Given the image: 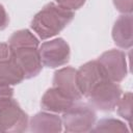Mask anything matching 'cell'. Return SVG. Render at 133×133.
<instances>
[{
	"instance_id": "obj_18",
	"label": "cell",
	"mask_w": 133,
	"mask_h": 133,
	"mask_svg": "<svg viewBox=\"0 0 133 133\" xmlns=\"http://www.w3.org/2000/svg\"><path fill=\"white\" fill-rule=\"evenodd\" d=\"M114 7L122 14H132L133 0H112Z\"/></svg>"
},
{
	"instance_id": "obj_7",
	"label": "cell",
	"mask_w": 133,
	"mask_h": 133,
	"mask_svg": "<svg viewBox=\"0 0 133 133\" xmlns=\"http://www.w3.org/2000/svg\"><path fill=\"white\" fill-rule=\"evenodd\" d=\"M97 60L101 64L106 76L111 81L119 83L126 78L128 68L127 57L124 51L116 49L108 50L102 53Z\"/></svg>"
},
{
	"instance_id": "obj_14",
	"label": "cell",
	"mask_w": 133,
	"mask_h": 133,
	"mask_svg": "<svg viewBox=\"0 0 133 133\" xmlns=\"http://www.w3.org/2000/svg\"><path fill=\"white\" fill-rule=\"evenodd\" d=\"M127 125L116 118L106 117L95 124L91 132H129Z\"/></svg>"
},
{
	"instance_id": "obj_4",
	"label": "cell",
	"mask_w": 133,
	"mask_h": 133,
	"mask_svg": "<svg viewBox=\"0 0 133 133\" xmlns=\"http://www.w3.org/2000/svg\"><path fill=\"white\" fill-rule=\"evenodd\" d=\"M122 95L123 90L118 83L110 79H104L89 91L86 99L89 105L96 109L101 111H113Z\"/></svg>"
},
{
	"instance_id": "obj_1",
	"label": "cell",
	"mask_w": 133,
	"mask_h": 133,
	"mask_svg": "<svg viewBox=\"0 0 133 133\" xmlns=\"http://www.w3.org/2000/svg\"><path fill=\"white\" fill-rule=\"evenodd\" d=\"M8 45L25 79H31L41 73L43 63L38 50L39 41L30 30L21 29L14 32Z\"/></svg>"
},
{
	"instance_id": "obj_10",
	"label": "cell",
	"mask_w": 133,
	"mask_h": 133,
	"mask_svg": "<svg viewBox=\"0 0 133 133\" xmlns=\"http://www.w3.org/2000/svg\"><path fill=\"white\" fill-rule=\"evenodd\" d=\"M76 75L77 70L72 66H65L57 70L53 76V86L75 102L82 99V95L77 84Z\"/></svg>"
},
{
	"instance_id": "obj_15",
	"label": "cell",
	"mask_w": 133,
	"mask_h": 133,
	"mask_svg": "<svg viewBox=\"0 0 133 133\" xmlns=\"http://www.w3.org/2000/svg\"><path fill=\"white\" fill-rule=\"evenodd\" d=\"M116 110L119 116H122L124 119H126L129 124H131L132 118V92L128 91L125 92V95H122L119 98L117 104H116Z\"/></svg>"
},
{
	"instance_id": "obj_13",
	"label": "cell",
	"mask_w": 133,
	"mask_h": 133,
	"mask_svg": "<svg viewBox=\"0 0 133 133\" xmlns=\"http://www.w3.org/2000/svg\"><path fill=\"white\" fill-rule=\"evenodd\" d=\"M29 129L33 133H59L62 131V121L57 114L43 111L31 117Z\"/></svg>"
},
{
	"instance_id": "obj_2",
	"label": "cell",
	"mask_w": 133,
	"mask_h": 133,
	"mask_svg": "<svg viewBox=\"0 0 133 133\" xmlns=\"http://www.w3.org/2000/svg\"><path fill=\"white\" fill-rule=\"evenodd\" d=\"M74 17V11L50 2L33 17L30 27L41 39H48L63 30L73 21Z\"/></svg>"
},
{
	"instance_id": "obj_3",
	"label": "cell",
	"mask_w": 133,
	"mask_h": 133,
	"mask_svg": "<svg viewBox=\"0 0 133 133\" xmlns=\"http://www.w3.org/2000/svg\"><path fill=\"white\" fill-rule=\"evenodd\" d=\"M61 121L65 132H91L97 121V113L91 105L75 102L70 109L62 113Z\"/></svg>"
},
{
	"instance_id": "obj_12",
	"label": "cell",
	"mask_w": 133,
	"mask_h": 133,
	"mask_svg": "<svg viewBox=\"0 0 133 133\" xmlns=\"http://www.w3.org/2000/svg\"><path fill=\"white\" fill-rule=\"evenodd\" d=\"M78 102V101H77ZM75 101L66 97L56 87H51L43 95L41 107L43 110L53 113H63L74 105Z\"/></svg>"
},
{
	"instance_id": "obj_11",
	"label": "cell",
	"mask_w": 133,
	"mask_h": 133,
	"mask_svg": "<svg viewBox=\"0 0 133 133\" xmlns=\"http://www.w3.org/2000/svg\"><path fill=\"white\" fill-rule=\"evenodd\" d=\"M114 44L122 49H130L133 45V19L132 14H123L114 22L112 28Z\"/></svg>"
},
{
	"instance_id": "obj_17",
	"label": "cell",
	"mask_w": 133,
	"mask_h": 133,
	"mask_svg": "<svg viewBox=\"0 0 133 133\" xmlns=\"http://www.w3.org/2000/svg\"><path fill=\"white\" fill-rule=\"evenodd\" d=\"M85 2L86 0H55V3H57L59 6L72 11L82 7Z\"/></svg>"
},
{
	"instance_id": "obj_19",
	"label": "cell",
	"mask_w": 133,
	"mask_h": 133,
	"mask_svg": "<svg viewBox=\"0 0 133 133\" xmlns=\"http://www.w3.org/2000/svg\"><path fill=\"white\" fill-rule=\"evenodd\" d=\"M9 23V17H8V14L6 12L4 6L0 3V31L1 30H4L7 25Z\"/></svg>"
},
{
	"instance_id": "obj_6",
	"label": "cell",
	"mask_w": 133,
	"mask_h": 133,
	"mask_svg": "<svg viewBox=\"0 0 133 133\" xmlns=\"http://www.w3.org/2000/svg\"><path fill=\"white\" fill-rule=\"evenodd\" d=\"M38 50L44 66L55 69L66 64L70 60V46L61 37L53 38L43 43Z\"/></svg>"
},
{
	"instance_id": "obj_5",
	"label": "cell",
	"mask_w": 133,
	"mask_h": 133,
	"mask_svg": "<svg viewBox=\"0 0 133 133\" xmlns=\"http://www.w3.org/2000/svg\"><path fill=\"white\" fill-rule=\"evenodd\" d=\"M29 126L28 114L21 108L16 100H11L0 107V132L22 133Z\"/></svg>"
},
{
	"instance_id": "obj_9",
	"label": "cell",
	"mask_w": 133,
	"mask_h": 133,
	"mask_svg": "<svg viewBox=\"0 0 133 133\" xmlns=\"http://www.w3.org/2000/svg\"><path fill=\"white\" fill-rule=\"evenodd\" d=\"M77 84L82 97L86 98L89 91L102 80L109 79L98 60L87 61L77 70Z\"/></svg>"
},
{
	"instance_id": "obj_8",
	"label": "cell",
	"mask_w": 133,
	"mask_h": 133,
	"mask_svg": "<svg viewBox=\"0 0 133 133\" xmlns=\"http://www.w3.org/2000/svg\"><path fill=\"white\" fill-rule=\"evenodd\" d=\"M24 79V74L9 45L0 43V83L11 86L20 84Z\"/></svg>"
},
{
	"instance_id": "obj_16",
	"label": "cell",
	"mask_w": 133,
	"mask_h": 133,
	"mask_svg": "<svg viewBox=\"0 0 133 133\" xmlns=\"http://www.w3.org/2000/svg\"><path fill=\"white\" fill-rule=\"evenodd\" d=\"M14 99V88L10 85L0 83V107L4 106Z\"/></svg>"
}]
</instances>
